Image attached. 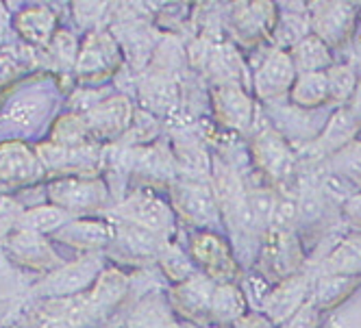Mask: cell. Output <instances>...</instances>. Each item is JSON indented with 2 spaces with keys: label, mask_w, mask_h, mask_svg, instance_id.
<instances>
[{
  "label": "cell",
  "mask_w": 361,
  "mask_h": 328,
  "mask_svg": "<svg viewBox=\"0 0 361 328\" xmlns=\"http://www.w3.org/2000/svg\"><path fill=\"white\" fill-rule=\"evenodd\" d=\"M50 205H57L72 217H87L107 209L111 203L109 185L98 176H63L46 183Z\"/></svg>",
  "instance_id": "6da1fadb"
},
{
  "label": "cell",
  "mask_w": 361,
  "mask_h": 328,
  "mask_svg": "<svg viewBox=\"0 0 361 328\" xmlns=\"http://www.w3.org/2000/svg\"><path fill=\"white\" fill-rule=\"evenodd\" d=\"M102 259L98 255H85L79 261L61 265L59 270L46 274L42 281L29 287V296L39 300H66L81 296L94 287L98 276L102 274Z\"/></svg>",
  "instance_id": "7a4b0ae2"
},
{
  "label": "cell",
  "mask_w": 361,
  "mask_h": 328,
  "mask_svg": "<svg viewBox=\"0 0 361 328\" xmlns=\"http://www.w3.org/2000/svg\"><path fill=\"white\" fill-rule=\"evenodd\" d=\"M122 65L120 42L107 29H94L81 44V53L74 65V77L83 83H100Z\"/></svg>",
  "instance_id": "3957f363"
},
{
  "label": "cell",
  "mask_w": 361,
  "mask_h": 328,
  "mask_svg": "<svg viewBox=\"0 0 361 328\" xmlns=\"http://www.w3.org/2000/svg\"><path fill=\"white\" fill-rule=\"evenodd\" d=\"M35 148L24 141H0V194H18L46 181Z\"/></svg>",
  "instance_id": "277c9868"
},
{
  "label": "cell",
  "mask_w": 361,
  "mask_h": 328,
  "mask_svg": "<svg viewBox=\"0 0 361 328\" xmlns=\"http://www.w3.org/2000/svg\"><path fill=\"white\" fill-rule=\"evenodd\" d=\"M35 153L50 179H63V176H96L102 168V148L100 144L66 148L50 141H39L33 146Z\"/></svg>",
  "instance_id": "5b68a950"
},
{
  "label": "cell",
  "mask_w": 361,
  "mask_h": 328,
  "mask_svg": "<svg viewBox=\"0 0 361 328\" xmlns=\"http://www.w3.org/2000/svg\"><path fill=\"white\" fill-rule=\"evenodd\" d=\"M214 174H216L214 176V183H216L214 194H216L222 217L242 235H250L257 229H262V226L257 224V217L248 205V189L240 181L235 170H231L224 163H216Z\"/></svg>",
  "instance_id": "8992f818"
},
{
  "label": "cell",
  "mask_w": 361,
  "mask_h": 328,
  "mask_svg": "<svg viewBox=\"0 0 361 328\" xmlns=\"http://www.w3.org/2000/svg\"><path fill=\"white\" fill-rule=\"evenodd\" d=\"M0 246H3L5 255L13 267L50 274V272L59 270L61 265H66V261L61 259V255L55 250V246L50 244V239L46 235L16 229L13 233H9L3 241H0Z\"/></svg>",
  "instance_id": "52a82bcc"
},
{
  "label": "cell",
  "mask_w": 361,
  "mask_h": 328,
  "mask_svg": "<svg viewBox=\"0 0 361 328\" xmlns=\"http://www.w3.org/2000/svg\"><path fill=\"white\" fill-rule=\"evenodd\" d=\"M170 200L172 211L180 215V220L196 226V229H212L216 222H220V207L216 194L202 185L200 181L192 179H176L170 185Z\"/></svg>",
  "instance_id": "ba28073f"
},
{
  "label": "cell",
  "mask_w": 361,
  "mask_h": 328,
  "mask_svg": "<svg viewBox=\"0 0 361 328\" xmlns=\"http://www.w3.org/2000/svg\"><path fill=\"white\" fill-rule=\"evenodd\" d=\"M111 213L118 222L142 226V229L164 237H168L174 226L172 207H168V203H164L150 191H133L124 196L120 203H116Z\"/></svg>",
  "instance_id": "9c48e42d"
},
{
  "label": "cell",
  "mask_w": 361,
  "mask_h": 328,
  "mask_svg": "<svg viewBox=\"0 0 361 328\" xmlns=\"http://www.w3.org/2000/svg\"><path fill=\"white\" fill-rule=\"evenodd\" d=\"M85 118L87 129L94 137L96 144H116L120 141L126 131L131 129V124L135 120V107L131 103V98L124 94H111L102 103L90 111Z\"/></svg>",
  "instance_id": "30bf717a"
},
{
  "label": "cell",
  "mask_w": 361,
  "mask_h": 328,
  "mask_svg": "<svg viewBox=\"0 0 361 328\" xmlns=\"http://www.w3.org/2000/svg\"><path fill=\"white\" fill-rule=\"evenodd\" d=\"M114 224H116V239L107 248L109 257H114L122 263H131V265L133 263L142 265L150 259L159 261V255L168 246V237L146 231L135 224H126V222H118V220H114Z\"/></svg>",
  "instance_id": "8fae6325"
},
{
  "label": "cell",
  "mask_w": 361,
  "mask_h": 328,
  "mask_svg": "<svg viewBox=\"0 0 361 328\" xmlns=\"http://www.w3.org/2000/svg\"><path fill=\"white\" fill-rule=\"evenodd\" d=\"M192 255L196 263H200L204 274L218 285L235 283L240 276V267L231 255V248L212 231H200L192 237Z\"/></svg>",
  "instance_id": "7c38bea8"
},
{
  "label": "cell",
  "mask_w": 361,
  "mask_h": 328,
  "mask_svg": "<svg viewBox=\"0 0 361 328\" xmlns=\"http://www.w3.org/2000/svg\"><path fill=\"white\" fill-rule=\"evenodd\" d=\"M298 79V72L294 65V59L290 55V50H272L266 57V61L257 68L255 72V94L259 100H279L283 96H288Z\"/></svg>",
  "instance_id": "4fadbf2b"
},
{
  "label": "cell",
  "mask_w": 361,
  "mask_h": 328,
  "mask_svg": "<svg viewBox=\"0 0 361 328\" xmlns=\"http://www.w3.org/2000/svg\"><path fill=\"white\" fill-rule=\"evenodd\" d=\"M252 161L274 183H286L296 168L292 148L274 129H266L252 139Z\"/></svg>",
  "instance_id": "5bb4252c"
},
{
  "label": "cell",
  "mask_w": 361,
  "mask_h": 328,
  "mask_svg": "<svg viewBox=\"0 0 361 328\" xmlns=\"http://www.w3.org/2000/svg\"><path fill=\"white\" fill-rule=\"evenodd\" d=\"M53 239L72 250H81L85 255H96L114 244L116 224L102 217H74L53 235Z\"/></svg>",
  "instance_id": "9a60e30c"
},
{
  "label": "cell",
  "mask_w": 361,
  "mask_h": 328,
  "mask_svg": "<svg viewBox=\"0 0 361 328\" xmlns=\"http://www.w3.org/2000/svg\"><path fill=\"white\" fill-rule=\"evenodd\" d=\"M312 289L314 283L309 279V274H294L290 279L276 283L264 296L262 311L274 326H283L305 305V298L312 296Z\"/></svg>",
  "instance_id": "2e32d148"
},
{
  "label": "cell",
  "mask_w": 361,
  "mask_h": 328,
  "mask_svg": "<svg viewBox=\"0 0 361 328\" xmlns=\"http://www.w3.org/2000/svg\"><path fill=\"white\" fill-rule=\"evenodd\" d=\"M312 29L326 46H342L353 33L359 9L348 3H320L309 7Z\"/></svg>",
  "instance_id": "e0dca14e"
},
{
  "label": "cell",
  "mask_w": 361,
  "mask_h": 328,
  "mask_svg": "<svg viewBox=\"0 0 361 328\" xmlns=\"http://www.w3.org/2000/svg\"><path fill=\"white\" fill-rule=\"evenodd\" d=\"M300 261L302 252L292 231H268V241L262 250V270L266 272L268 279H274V283L290 279L300 267Z\"/></svg>",
  "instance_id": "ac0fdd59"
},
{
  "label": "cell",
  "mask_w": 361,
  "mask_h": 328,
  "mask_svg": "<svg viewBox=\"0 0 361 328\" xmlns=\"http://www.w3.org/2000/svg\"><path fill=\"white\" fill-rule=\"evenodd\" d=\"M212 105L216 120L240 133H246L252 126L255 103L240 85H218L212 89Z\"/></svg>",
  "instance_id": "d6986e66"
},
{
  "label": "cell",
  "mask_w": 361,
  "mask_h": 328,
  "mask_svg": "<svg viewBox=\"0 0 361 328\" xmlns=\"http://www.w3.org/2000/svg\"><path fill=\"white\" fill-rule=\"evenodd\" d=\"M218 283L212 281L207 274H196L194 279L174 285L170 289V302L176 313L192 322H204L212 311V298Z\"/></svg>",
  "instance_id": "ffe728a7"
},
{
  "label": "cell",
  "mask_w": 361,
  "mask_h": 328,
  "mask_svg": "<svg viewBox=\"0 0 361 328\" xmlns=\"http://www.w3.org/2000/svg\"><path fill=\"white\" fill-rule=\"evenodd\" d=\"M174 159L164 144H150L131 148V179H140L148 185H172Z\"/></svg>",
  "instance_id": "44dd1931"
},
{
  "label": "cell",
  "mask_w": 361,
  "mask_h": 328,
  "mask_svg": "<svg viewBox=\"0 0 361 328\" xmlns=\"http://www.w3.org/2000/svg\"><path fill=\"white\" fill-rule=\"evenodd\" d=\"M13 31L20 42L46 50L50 39L57 33V15L48 5L22 7L13 15Z\"/></svg>",
  "instance_id": "7402d4cb"
},
{
  "label": "cell",
  "mask_w": 361,
  "mask_h": 328,
  "mask_svg": "<svg viewBox=\"0 0 361 328\" xmlns=\"http://www.w3.org/2000/svg\"><path fill=\"white\" fill-rule=\"evenodd\" d=\"M233 33L235 39L242 44H257L266 39L276 24V7L268 3H257V5H240L233 13Z\"/></svg>",
  "instance_id": "603a6c76"
},
{
  "label": "cell",
  "mask_w": 361,
  "mask_h": 328,
  "mask_svg": "<svg viewBox=\"0 0 361 328\" xmlns=\"http://www.w3.org/2000/svg\"><path fill=\"white\" fill-rule=\"evenodd\" d=\"M128 285H131V281H128V276L122 274L120 270H116V267L102 270V274L98 276V281L90 289L94 311L100 317L107 315L114 307H118L120 302L126 298Z\"/></svg>",
  "instance_id": "cb8c5ba5"
},
{
  "label": "cell",
  "mask_w": 361,
  "mask_h": 328,
  "mask_svg": "<svg viewBox=\"0 0 361 328\" xmlns=\"http://www.w3.org/2000/svg\"><path fill=\"white\" fill-rule=\"evenodd\" d=\"M140 103L148 113H168L176 105V85L172 77L159 72H148L137 87Z\"/></svg>",
  "instance_id": "d4e9b609"
},
{
  "label": "cell",
  "mask_w": 361,
  "mask_h": 328,
  "mask_svg": "<svg viewBox=\"0 0 361 328\" xmlns=\"http://www.w3.org/2000/svg\"><path fill=\"white\" fill-rule=\"evenodd\" d=\"M359 285V276H344V274H322L314 283L312 302L320 309H333L342 300H346Z\"/></svg>",
  "instance_id": "484cf974"
},
{
  "label": "cell",
  "mask_w": 361,
  "mask_h": 328,
  "mask_svg": "<svg viewBox=\"0 0 361 328\" xmlns=\"http://www.w3.org/2000/svg\"><path fill=\"white\" fill-rule=\"evenodd\" d=\"M70 220H74V217L68 211H63L61 207L44 203V205H37V207H31V209L24 211L20 222H18V229L53 237L57 231L63 229Z\"/></svg>",
  "instance_id": "4316f807"
},
{
  "label": "cell",
  "mask_w": 361,
  "mask_h": 328,
  "mask_svg": "<svg viewBox=\"0 0 361 328\" xmlns=\"http://www.w3.org/2000/svg\"><path fill=\"white\" fill-rule=\"evenodd\" d=\"M290 55L294 59L296 72L298 77L302 74H316V72H326L333 65V57H331V50L329 46L318 37V35H309L302 42H298Z\"/></svg>",
  "instance_id": "83f0119b"
},
{
  "label": "cell",
  "mask_w": 361,
  "mask_h": 328,
  "mask_svg": "<svg viewBox=\"0 0 361 328\" xmlns=\"http://www.w3.org/2000/svg\"><path fill=\"white\" fill-rule=\"evenodd\" d=\"M44 53H46L48 72L70 74L74 72L76 59H79L81 44L70 29H57V33L53 35Z\"/></svg>",
  "instance_id": "f1b7e54d"
},
{
  "label": "cell",
  "mask_w": 361,
  "mask_h": 328,
  "mask_svg": "<svg viewBox=\"0 0 361 328\" xmlns=\"http://www.w3.org/2000/svg\"><path fill=\"white\" fill-rule=\"evenodd\" d=\"M246 315V296L235 283H224L218 285L212 298V311L209 320L216 324H235Z\"/></svg>",
  "instance_id": "f546056e"
},
{
  "label": "cell",
  "mask_w": 361,
  "mask_h": 328,
  "mask_svg": "<svg viewBox=\"0 0 361 328\" xmlns=\"http://www.w3.org/2000/svg\"><path fill=\"white\" fill-rule=\"evenodd\" d=\"M126 328H178L172 309L161 296H146L137 302Z\"/></svg>",
  "instance_id": "4dcf8cb0"
},
{
  "label": "cell",
  "mask_w": 361,
  "mask_h": 328,
  "mask_svg": "<svg viewBox=\"0 0 361 328\" xmlns=\"http://www.w3.org/2000/svg\"><path fill=\"white\" fill-rule=\"evenodd\" d=\"M359 131V126L353 122V118L348 115V111H338L326 124L324 133L318 137V141L314 144V150L322 155H338L340 150H344L348 144H353L355 133Z\"/></svg>",
  "instance_id": "1f68e13d"
},
{
  "label": "cell",
  "mask_w": 361,
  "mask_h": 328,
  "mask_svg": "<svg viewBox=\"0 0 361 328\" xmlns=\"http://www.w3.org/2000/svg\"><path fill=\"white\" fill-rule=\"evenodd\" d=\"M46 141L57 144V146H66V148H81V146L96 144L90 129H87V124H85V118L70 113V111L55 120Z\"/></svg>",
  "instance_id": "d6a6232c"
},
{
  "label": "cell",
  "mask_w": 361,
  "mask_h": 328,
  "mask_svg": "<svg viewBox=\"0 0 361 328\" xmlns=\"http://www.w3.org/2000/svg\"><path fill=\"white\" fill-rule=\"evenodd\" d=\"M290 100L296 107H302V109H316L329 103L326 72L302 74V77H298L290 92Z\"/></svg>",
  "instance_id": "836d02e7"
},
{
  "label": "cell",
  "mask_w": 361,
  "mask_h": 328,
  "mask_svg": "<svg viewBox=\"0 0 361 328\" xmlns=\"http://www.w3.org/2000/svg\"><path fill=\"white\" fill-rule=\"evenodd\" d=\"M359 272H361V237H353L331 252V257L326 259L324 274L359 276Z\"/></svg>",
  "instance_id": "e575fe53"
},
{
  "label": "cell",
  "mask_w": 361,
  "mask_h": 328,
  "mask_svg": "<svg viewBox=\"0 0 361 328\" xmlns=\"http://www.w3.org/2000/svg\"><path fill=\"white\" fill-rule=\"evenodd\" d=\"M326 81H329V103H333V105L350 103V98L359 85L357 70L348 63L331 65L326 70Z\"/></svg>",
  "instance_id": "d590c367"
},
{
  "label": "cell",
  "mask_w": 361,
  "mask_h": 328,
  "mask_svg": "<svg viewBox=\"0 0 361 328\" xmlns=\"http://www.w3.org/2000/svg\"><path fill=\"white\" fill-rule=\"evenodd\" d=\"M309 29H312V13H309V9L302 11V13L292 9L290 15H281L279 18V27H276V44H279V48L283 50L286 46H290V50H292L298 42H302L305 37L312 35V33H309Z\"/></svg>",
  "instance_id": "8d00e7d4"
},
{
  "label": "cell",
  "mask_w": 361,
  "mask_h": 328,
  "mask_svg": "<svg viewBox=\"0 0 361 328\" xmlns=\"http://www.w3.org/2000/svg\"><path fill=\"white\" fill-rule=\"evenodd\" d=\"M159 265L164 270V274L168 276V279L176 285L180 283H185L190 279H194L196 274H200L196 270V265L185 257V252L183 250H178L176 246L168 244L166 250L159 255Z\"/></svg>",
  "instance_id": "74e56055"
},
{
  "label": "cell",
  "mask_w": 361,
  "mask_h": 328,
  "mask_svg": "<svg viewBox=\"0 0 361 328\" xmlns=\"http://www.w3.org/2000/svg\"><path fill=\"white\" fill-rule=\"evenodd\" d=\"M331 170L340 174L342 179L361 185V141L348 144L338 155L331 157Z\"/></svg>",
  "instance_id": "f35d334b"
},
{
  "label": "cell",
  "mask_w": 361,
  "mask_h": 328,
  "mask_svg": "<svg viewBox=\"0 0 361 328\" xmlns=\"http://www.w3.org/2000/svg\"><path fill=\"white\" fill-rule=\"evenodd\" d=\"M42 111H44V100L33 94V96L18 98L13 109H9V113L3 115V118H7V122L13 120V124H11L13 129H27L29 122L37 120L42 115Z\"/></svg>",
  "instance_id": "ab89813d"
},
{
  "label": "cell",
  "mask_w": 361,
  "mask_h": 328,
  "mask_svg": "<svg viewBox=\"0 0 361 328\" xmlns=\"http://www.w3.org/2000/svg\"><path fill=\"white\" fill-rule=\"evenodd\" d=\"M111 94H107L105 89H94V87H79L74 89L68 98V111L76 113V115H87L90 111H94L102 100L109 98Z\"/></svg>",
  "instance_id": "60d3db41"
},
{
  "label": "cell",
  "mask_w": 361,
  "mask_h": 328,
  "mask_svg": "<svg viewBox=\"0 0 361 328\" xmlns=\"http://www.w3.org/2000/svg\"><path fill=\"white\" fill-rule=\"evenodd\" d=\"M27 211L13 194H0V241L18 229L22 213Z\"/></svg>",
  "instance_id": "b9f144b4"
},
{
  "label": "cell",
  "mask_w": 361,
  "mask_h": 328,
  "mask_svg": "<svg viewBox=\"0 0 361 328\" xmlns=\"http://www.w3.org/2000/svg\"><path fill=\"white\" fill-rule=\"evenodd\" d=\"M107 11H109V5L105 3H74L72 5V15L81 27H92V24H96V29H98V22L105 18Z\"/></svg>",
  "instance_id": "7bdbcfd3"
},
{
  "label": "cell",
  "mask_w": 361,
  "mask_h": 328,
  "mask_svg": "<svg viewBox=\"0 0 361 328\" xmlns=\"http://www.w3.org/2000/svg\"><path fill=\"white\" fill-rule=\"evenodd\" d=\"M320 324V309L312 300H307L305 305L283 324V328H318Z\"/></svg>",
  "instance_id": "ee69618b"
},
{
  "label": "cell",
  "mask_w": 361,
  "mask_h": 328,
  "mask_svg": "<svg viewBox=\"0 0 361 328\" xmlns=\"http://www.w3.org/2000/svg\"><path fill=\"white\" fill-rule=\"evenodd\" d=\"M24 72L18 63H13L5 53H0V92H5L7 87H11L18 79L24 77Z\"/></svg>",
  "instance_id": "f6af8a7d"
},
{
  "label": "cell",
  "mask_w": 361,
  "mask_h": 328,
  "mask_svg": "<svg viewBox=\"0 0 361 328\" xmlns=\"http://www.w3.org/2000/svg\"><path fill=\"white\" fill-rule=\"evenodd\" d=\"M16 39H18V35L13 31V15L5 3H0V50L11 46Z\"/></svg>",
  "instance_id": "bcb514c9"
},
{
  "label": "cell",
  "mask_w": 361,
  "mask_h": 328,
  "mask_svg": "<svg viewBox=\"0 0 361 328\" xmlns=\"http://www.w3.org/2000/svg\"><path fill=\"white\" fill-rule=\"evenodd\" d=\"M16 283H18L16 267H13L11 261L7 259L3 246H0V291H9Z\"/></svg>",
  "instance_id": "7dc6e473"
},
{
  "label": "cell",
  "mask_w": 361,
  "mask_h": 328,
  "mask_svg": "<svg viewBox=\"0 0 361 328\" xmlns=\"http://www.w3.org/2000/svg\"><path fill=\"white\" fill-rule=\"evenodd\" d=\"M228 328H276L264 313H246L242 320L231 324Z\"/></svg>",
  "instance_id": "c3c4849f"
},
{
  "label": "cell",
  "mask_w": 361,
  "mask_h": 328,
  "mask_svg": "<svg viewBox=\"0 0 361 328\" xmlns=\"http://www.w3.org/2000/svg\"><path fill=\"white\" fill-rule=\"evenodd\" d=\"M344 215L348 217L350 224L359 226L361 229V194L350 196L346 203H344Z\"/></svg>",
  "instance_id": "681fc988"
},
{
  "label": "cell",
  "mask_w": 361,
  "mask_h": 328,
  "mask_svg": "<svg viewBox=\"0 0 361 328\" xmlns=\"http://www.w3.org/2000/svg\"><path fill=\"white\" fill-rule=\"evenodd\" d=\"M346 111H348V115L353 118V122H355L357 126H361V79H359V85H357V89H355V94H353V98H350V103H348Z\"/></svg>",
  "instance_id": "f907efd6"
},
{
  "label": "cell",
  "mask_w": 361,
  "mask_h": 328,
  "mask_svg": "<svg viewBox=\"0 0 361 328\" xmlns=\"http://www.w3.org/2000/svg\"><path fill=\"white\" fill-rule=\"evenodd\" d=\"M355 53H357V59L361 63V29L355 31Z\"/></svg>",
  "instance_id": "816d5d0a"
},
{
  "label": "cell",
  "mask_w": 361,
  "mask_h": 328,
  "mask_svg": "<svg viewBox=\"0 0 361 328\" xmlns=\"http://www.w3.org/2000/svg\"><path fill=\"white\" fill-rule=\"evenodd\" d=\"M3 98H5V92H0V107H3Z\"/></svg>",
  "instance_id": "f5cc1de1"
},
{
  "label": "cell",
  "mask_w": 361,
  "mask_h": 328,
  "mask_svg": "<svg viewBox=\"0 0 361 328\" xmlns=\"http://www.w3.org/2000/svg\"><path fill=\"white\" fill-rule=\"evenodd\" d=\"M359 15H361V9H359Z\"/></svg>",
  "instance_id": "db71d44e"
}]
</instances>
